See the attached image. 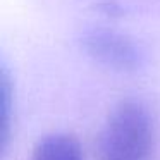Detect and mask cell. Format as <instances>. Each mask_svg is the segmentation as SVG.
Listing matches in <instances>:
<instances>
[{"mask_svg":"<svg viewBox=\"0 0 160 160\" xmlns=\"http://www.w3.org/2000/svg\"><path fill=\"white\" fill-rule=\"evenodd\" d=\"M155 143L148 108L138 100H121L108 114L102 134L103 160H146Z\"/></svg>","mask_w":160,"mask_h":160,"instance_id":"cell-1","label":"cell"},{"mask_svg":"<svg viewBox=\"0 0 160 160\" xmlns=\"http://www.w3.org/2000/svg\"><path fill=\"white\" fill-rule=\"evenodd\" d=\"M83 47L93 59L117 71H132L141 62V50L131 36L107 28L84 33Z\"/></svg>","mask_w":160,"mask_h":160,"instance_id":"cell-2","label":"cell"},{"mask_svg":"<svg viewBox=\"0 0 160 160\" xmlns=\"http://www.w3.org/2000/svg\"><path fill=\"white\" fill-rule=\"evenodd\" d=\"M31 160H84L79 139L71 132H50L36 141Z\"/></svg>","mask_w":160,"mask_h":160,"instance_id":"cell-3","label":"cell"},{"mask_svg":"<svg viewBox=\"0 0 160 160\" xmlns=\"http://www.w3.org/2000/svg\"><path fill=\"white\" fill-rule=\"evenodd\" d=\"M12 100H14V95H12L11 76H9L7 69L2 67V72H0V115H2V121H0V148H2V153L7 152L9 141H11Z\"/></svg>","mask_w":160,"mask_h":160,"instance_id":"cell-4","label":"cell"}]
</instances>
